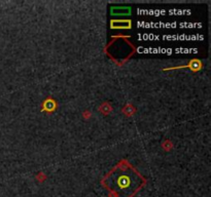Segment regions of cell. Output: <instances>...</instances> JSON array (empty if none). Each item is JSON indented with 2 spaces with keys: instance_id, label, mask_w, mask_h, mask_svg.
Returning <instances> with one entry per match:
<instances>
[{
  "instance_id": "6da1fadb",
  "label": "cell",
  "mask_w": 211,
  "mask_h": 197,
  "mask_svg": "<svg viewBox=\"0 0 211 197\" xmlns=\"http://www.w3.org/2000/svg\"><path fill=\"white\" fill-rule=\"evenodd\" d=\"M101 185L108 197H134L146 185V179L127 160H122L103 177Z\"/></svg>"
}]
</instances>
